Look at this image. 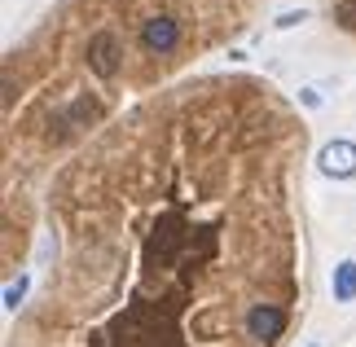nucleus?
<instances>
[{
	"label": "nucleus",
	"instance_id": "obj_1",
	"mask_svg": "<svg viewBox=\"0 0 356 347\" xmlns=\"http://www.w3.org/2000/svg\"><path fill=\"white\" fill-rule=\"evenodd\" d=\"M308 123L255 75L159 88L49 185L9 347H286L304 312Z\"/></svg>",
	"mask_w": 356,
	"mask_h": 347
},
{
	"label": "nucleus",
	"instance_id": "obj_2",
	"mask_svg": "<svg viewBox=\"0 0 356 347\" xmlns=\"http://www.w3.org/2000/svg\"><path fill=\"white\" fill-rule=\"evenodd\" d=\"M268 0H66L26 49L9 53L5 180L31 176L79 145L119 97L149 92L194 58L242 35ZM325 22L356 35V0H317Z\"/></svg>",
	"mask_w": 356,
	"mask_h": 347
},
{
	"label": "nucleus",
	"instance_id": "obj_3",
	"mask_svg": "<svg viewBox=\"0 0 356 347\" xmlns=\"http://www.w3.org/2000/svg\"><path fill=\"white\" fill-rule=\"evenodd\" d=\"M317 168H321V176H330V180H352L356 176V141H348V136L325 141L317 150Z\"/></svg>",
	"mask_w": 356,
	"mask_h": 347
},
{
	"label": "nucleus",
	"instance_id": "obj_4",
	"mask_svg": "<svg viewBox=\"0 0 356 347\" xmlns=\"http://www.w3.org/2000/svg\"><path fill=\"white\" fill-rule=\"evenodd\" d=\"M330 290H334V303H356V259H339L334 264Z\"/></svg>",
	"mask_w": 356,
	"mask_h": 347
},
{
	"label": "nucleus",
	"instance_id": "obj_5",
	"mask_svg": "<svg viewBox=\"0 0 356 347\" xmlns=\"http://www.w3.org/2000/svg\"><path fill=\"white\" fill-rule=\"evenodd\" d=\"M304 347H317V343H304Z\"/></svg>",
	"mask_w": 356,
	"mask_h": 347
}]
</instances>
